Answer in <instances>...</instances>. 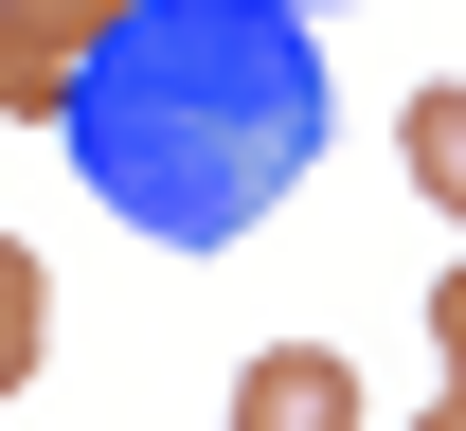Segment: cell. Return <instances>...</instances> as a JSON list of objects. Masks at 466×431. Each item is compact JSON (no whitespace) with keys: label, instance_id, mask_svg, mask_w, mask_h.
I'll use <instances>...</instances> for the list:
<instances>
[{"label":"cell","instance_id":"6da1fadb","mask_svg":"<svg viewBox=\"0 0 466 431\" xmlns=\"http://www.w3.org/2000/svg\"><path fill=\"white\" fill-rule=\"evenodd\" d=\"M305 162H323L305 0H126L72 72V180L162 251H233Z\"/></svg>","mask_w":466,"mask_h":431},{"label":"cell","instance_id":"7a4b0ae2","mask_svg":"<svg viewBox=\"0 0 466 431\" xmlns=\"http://www.w3.org/2000/svg\"><path fill=\"white\" fill-rule=\"evenodd\" d=\"M126 0H0V126H72V72Z\"/></svg>","mask_w":466,"mask_h":431},{"label":"cell","instance_id":"3957f363","mask_svg":"<svg viewBox=\"0 0 466 431\" xmlns=\"http://www.w3.org/2000/svg\"><path fill=\"white\" fill-rule=\"evenodd\" d=\"M233 431H359V360L341 342H269L233 377Z\"/></svg>","mask_w":466,"mask_h":431},{"label":"cell","instance_id":"277c9868","mask_svg":"<svg viewBox=\"0 0 466 431\" xmlns=\"http://www.w3.org/2000/svg\"><path fill=\"white\" fill-rule=\"evenodd\" d=\"M395 162H412L431 216H466V90H412V108H395Z\"/></svg>","mask_w":466,"mask_h":431},{"label":"cell","instance_id":"5b68a950","mask_svg":"<svg viewBox=\"0 0 466 431\" xmlns=\"http://www.w3.org/2000/svg\"><path fill=\"white\" fill-rule=\"evenodd\" d=\"M36 360H55V270H36V251L0 234V395H18Z\"/></svg>","mask_w":466,"mask_h":431},{"label":"cell","instance_id":"8992f818","mask_svg":"<svg viewBox=\"0 0 466 431\" xmlns=\"http://www.w3.org/2000/svg\"><path fill=\"white\" fill-rule=\"evenodd\" d=\"M431 377H449V395H466V270H449V288H431Z\"/></svg>","mask_w":466,"mask_h":431},{"label":"cell","instance_id":"52a82bcc","mask_svg":"<svg viewBox=\"0 0 466 431\" xmlns=\"http://www.w3.org/2000/svg\"><path fill=\"white\" fill-rule=\"evenodd\" d=\"M412 431H466V395H431V414H412Z\"/></svg>","mask_w":466,"mask_h":431}]
</instances>
